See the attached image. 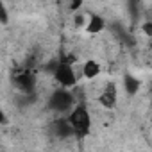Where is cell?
<instances>
[{
    "mask_svg": "<svg viewBox=\"0 0 152 152\" xmlns=\"http://www.w3.org/2000/svg\"><path fill=\"white\" fill-rule=\"evenodd\" d=\"M13 84H15V88H16L23 97H27V95H34L38 81H36V75H34L31 70H23V72H16V73H15Z\"/></svg>",
    "mask_w": 152,
    "mask_h": 152,
    "instance_id": "cell-4",
    "label": "cell"
},
{
    "mask_svg": "<svg viewBox=\"0 0 152 152\" xmlns=\"http://www.w3.org/2000/svg\"><path fill=\"white\" fill-rule=\"evenodd\" d=\"M122 86H124V91H125L127 97H134V95H138V91L141 88V83H140V79L134 77L132 73H124Z\"/></svg>",
    "mask_w": 152,
    "mask_h": 152,
    "instance_id": "cell-8",
    "label": "cell"
},
{
    "mask_svg": "<svg viewBox=\"0 0 152 152\" xmlns=\"http://www.w3.org/2000/svg\"><path fill=\"white\" fill-rule=\"evenodd\" d=\"M52 75H54L56 83L59 84V88L73 90L75 86H77V73H75V68L66 59H59V63H57V66H56Z\"/></svg>",
    "mask_w": 152,
    "mask_h": 152,
    "instance_id": "cell-3",
    "label": "cell"
},
{
    "mask_svg": "<svg viewBox=\"0 0 152 152\" xmlns=\"http://www.w3.org/2000/svg\"><path fill=\"white\" fill-rule=\"evenodd\" d=\"M150 127H152V115H150Z\"/></svg>",
    "mask_w": 152,
    "mask_h": 152,
    "instance_id": "cell-13",
    "label": "cell"
},
{
    "mask_svg": "<svg viewBox=\"0 0 152 152\" xmlns=\"http://www.w3.org/2000/svg\"><path fill=\"white\" fill-rule=\"evenodd\" d=\"M84 7V4L83 2H79V0H77V2H72L70 6H68V9H70V13L72 15H77L79 13V9H83Z\"/></svg>",
    "mask_w": 152,
    "mask_h": 152,
    "instance_id": "cell-12",
    "label": "cell"
},
{
    "mask_svg": "<svg viewBox=\"0 0 152 152\" xmlns=\"http://www.w3.org/2000/svg\"><path fill=\"white\" fill-rule=\"evenodd\" d=\"M9 23V13H7V7L4 2H0V25L6 27Z\"/></svg>",
    "mask_w": 152,
    "mask_h": 152,
    "instance_id": "cell-10",
    "label": "cell"
},
{
    "mask_svg": "<svg viewBox=\"0 0 152 152\" xmlns=\"http://www.w3.org/2000/svg\"><path fill=\"white\" fill-rule=\"evenodd\" d=\"M100 64L95 61V59H86L84 64H83V77L88 79V81H93L97 79L99 75H100Z\"/></svg>",
    "mask_w": 152,
    "mask_h": 152,
    "instance_id": "cell-9",
    "label": "cell"
},
{
    "mask_svg": "<svg viewBox=\"0 0 152 152\" xmlns=\"http://www.w3.org/2000/svg\"><path fill=\"white\" fill-rule=\"evenodd\" d=\"M77 104L79 102L75 100L73 91L72 90H64V88H56L50 93L48 100H47V107L57 116H68Z\"/></svg>",
    "mask_w": 152,
    "mask_h": 152,
    "instance_id": "cell-2",
    "label": "cell"
},
{
    "mask_svg": "<svg viewBox=\"0 0 152 152\" xmlns=\"http://www.w3.org/2000/svg\"><path fill=\"white\" fill-rule=\"evenodd\" d=\"M68 122H70V125L73 129L75 140H79V141H83L91 132L93 120H91V113H90V109H88V106L84 102H79L73 107V111L68 115Z\"/></svg>",
    "mask_w": 152,
    "mask_h": 152,
    "instance_id": "cell-1",
    "label": "cell"
},
{
    "mask_svg": "<svg viewBox=\"0 0 152 152\" xmlns=\"http://www.w3.org/2000/svg\"><path fill=\"white\" fill-rule=\"evenodd\" d=\"M141 32H143L147 38L152 39V20H145V22L141 23Z\"/></svg>",
    "mask_w": 152,
    "mask_h": 152,
    "instance_id": "cell-11",
    "label": "cell"
},
{
    "mask_svg": "<svg viewBox=\"0 0 152 152\" xmlns=\"http://www.w3.org/2000/svg\"><path fill=\"white\" fill-rule=\"evenodd\" d=\"M99 104L106 109V111H113L118 104V88L115 83H107L104 86V90L99 95Z\"/></svg>",
    "mask_w": 152,
    "mask_h": 152,
    "instance_id": "cell-5",
    "label": "cell"
},
{
    "mask_svg": "<svg viewBox=\"0 0 152 152\" xmlns=\"http://www.w3.org/2000/svg\"><path fill=\"white\" fill-rule=\"evenodd\" d=\"M104 29H106V20H104V16H100V15H97V13H88V22H86L84 31H86L88 34L95 36V34H100Z\"/></svg>",
    "mask_w": 152,
    "mask_h": 152,
    "instance_id": "cell-7",
    "label": "cell"
},
{
    "mask_svg": "<svg viewBox=\"0 0 152 152\" xmlns=\"http://www.w3.org/2000/svg\"><path fill=\"white\" fill-rule=\"evenodd\" d=\"M50 132L57 138V140H70L75 138L73 129L68 122V116H57L52 124H50Z\"/></svg>",
    "mask_w": 152,
    "mask_h": 152,
    "instance_id": "cell-6",
    "label": "cell"
}]
</instances>
